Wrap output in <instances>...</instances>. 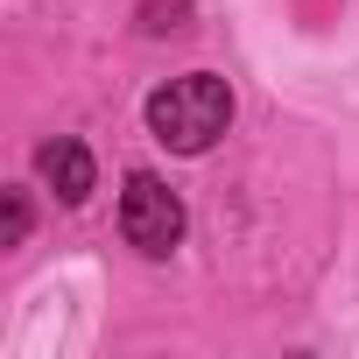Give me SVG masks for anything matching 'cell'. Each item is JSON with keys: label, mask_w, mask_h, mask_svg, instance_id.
I'll return each instance as SVG.
<instances>
[{"label": "cell", "mask_w": 359, "mask_h": 359, "mask_svg": "<svg viewBox=\"0 0 359 359\" xmlns=\"http://www.w3.org/2000/svg\"><path fill=\"white\" fill-rule=\"evenodd\" d=\"M226 127H233V85L212 78V71L169 78V85L148 92V134L176 155H205Z\"/></svg>", "instance_id": "obj_1"}, {"label": "cell", "mask_w": 359, "mask_h": 359, "mask_svg": "<svg viewBox=\"0 0 359 359\" xmlns=\"http://www.w3.org/2000/svg\"><path fill=\"white\" fill-rule=\"evenodd\" d=\"M120 233H127V247H141V254H176V240H184V198H176L162 176H148V169H134L127 176V191H120Z\"/></svg>", "instance_id": "obj_2"}, {"label": "cell", "mask_w": 359, "mask_h": 359, "mask_svg": "<svg viewBox=\"0 0 359 359\" xmlns=\"http://www.w3.org/2000/svg\"><path fill=\"white\" fill-rule=\"evenodd\" d=\"M36 169H43V184L64 205H85L92 198V155H85V141H43L36 148Z\"/></svg>", "instance_id": "obj_3"}, {"label": "cell", "mask_w": 359, "mask_h": 359, "mask_svg": "<svg viewBox=\"0 0 359 359\" xmlns=\"http://www.w3.org/2000/svg\"><path fill=\"white\" fill-rule=\"evenodd\" d=\"M191 22V0H148L141 8V29L148 36H169V29H184Z\"/></svg>", "instance_id": "obj_4"}, {"label": "cell", "mask_w": 359, "mask_h": 359, "mask_svg": "<svg viewBox=\"0 0 359 359\" xmlns=\"http://www.w3.org/2000/svg\"><path fill=\"white\" fill-rule=\"evenodd\" d=\"M29 240V198L8 191V205H0V247H22Z\"/></svg>", "instance_id": "obj_5"}]
</instances>
